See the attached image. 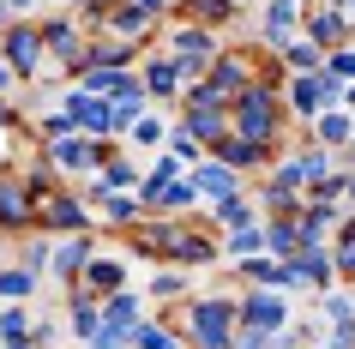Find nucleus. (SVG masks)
Masks as SVG:
<instances>
[{
	"label": "nucleus",
	"mask_w": 355,
	"mask_h": 349,
	"mask_svg": "<svg viewBox=\"0 0 355 349\" xmlns=\"http://www.w3.org/2000/svg\"><path fill=\"white\" fill-rule=\"evenodd\" d=\"M199 325H193V337L205 349H229V307H217V301H205V307L193 313Z\"/></svg>",
	"instance_id": "f257e3e1"
},
{
	"label": "nucleus",
	"mask_w": 355,
	"mask_h": 349,
	"mask_svg": "<svg viewBox=\"0 0 355 349\" xmlns=\"http://www.w3.org/2000/svg\"><path fill=\"white\" fill-rule=\"evenodd\" d=\"M241 133H247V139H265V133H271V91H247V103H241Z\"/></svg>",
	"instance_id": "f03ea898"
},
{
	"label": "nucleus",
	"mask_w": 355,
	"mask_h": 349,
	"mask_svg": "<svg viewBox=\"0 0 355 349\" xmlns=\"http://www.w3.org/2000/svg\"><path fill=\"white\" fill-rule=\"evenodd\" d=\"M247 319H253V331H277L289 313H283V301H265V295H253V301H247Z\"/></svg>",
	"instance_id": "7ed1b4c3"
},
{
	"label": "nucleus",
	"mask_w": 355,
	"mask_h": 349,
	"mask_svg": "<svg viewBox=\"0 0 355 349\" xmlns=\"http://www.w3.org/2000/svg\"><path fill=\"white\" fill-rule=\"evenodd\" d=\"M319 139H325V145H349L355 121H349V114H319Z\"/></svg>",
	"instance_id": "20e7f679"
},
{
	"label": "nucleus",
	"mask_w": 355,
	"mask_h": 349,
	"mask_svg": "<svg viewBox=\"0 0 355 349\" xmlns=\"http://www.w3.org/2000/svg\"><path fill=\"white\" fill-rule=\"evenodd\" d=\"M289 271H295L301 283H325V277H331V259H325V253H301Z\"/></svg>",
	"instance_id": "39448f33"
},
{
	"label": "nucleus",
	"mask_w": 355,
	"mask_h": 349,
	"mask_svg": "<svg viewBox=\"0 0 355 349\" xmlns=\"http://www.w3.org/2000/svg\"><path fill=\"white\" fill-rule=\"evenodd\" d=\"M12 67H19V73L37 67V37H31V31H12Z\"/></svg>",
	"instance_id": "423d86ee"
},
{
	"label": "nucleus",
	"mask_w": 355,
	"mask_h": 349,
	"mask_svg": "<svg viewBox=\"0 0 355 349\" xmlns=\"http://www.w3.org/2000/svg\"><path fill=\"white\" fill-rule=\"evenodd\" d=\"M289 24H295V0H271V12H265V31H271V37H283Z\"/></svg>",
	"instance_id": "0eeeda50"
},
{
	"label": "nucleus",
	"mask_w": 355,
	"mask_h": 349,
	"mask_svg": "<svg viewBox=\"0 0 355 349\" xmlns=\"http://www.w3.org/2000/svg\"><path fill=\"white\" fill-rule=\"evenodd\" d=\"M73 121H85V127H109V109H103V103H85V96H73Z\"/></svg>",
	"instance_id": "6e6552de"
},
{
	"label": "nucleus",
	"mask_w": 355,
	"mask_h": 349,
	"mask_svg": "<svg viewBox=\"0 0 355 349\" xmlns=\"http://www.w3.org/2000/svg\"><path fill=\"white\" fill-rule=\"evenodd\" d=\"M295 109H301V114L325 109V96H319V78H295Z\"/></svg>",
	"instance_id": "1a4fd4ad"
},
{
	"label": "nucleus",
	"mask_w": 355,
	"mask_h": 349,
	"mask_svg": "<svg viewBox=\"0 0 355 349\" xmlns=\"http://www.w3.org/2000/svg\"><path fill=\"white\" fill-rule=\"evenodd\" d=\"M325 223H331V205H313V211L301 217V241H319V235H325Z\"/></svg>",
	"instance_id": "9d476101"
},
{
	"label": "nucleus",
	"mask_w": 355,
	"mask_h": 349,
	"mask_svg": "<svg viewBox=\"0 0 355 349\" xmlns=\"http://www.w3.org/2000/svg\"><path fill=\"white\" fill-rule=\"evenodd\" d=\"M199 187H205V193H229V187H235V175H229L223 163H211V169H199Z\"/></svg>",
	"instance_id": "9b49d317"
},
{
	"label": "nucleus",
	"mask_w": 355,
	"mask_h": 349,
	"mask_svg": "<svg viewBox=\"0 0 355 349\" xmlns=\"http://www.w3.org/2000/svg\"><path fill=\"white\" fill-rule=\"evenodd\" d=\"M307 31H313V42H337V37H343V19H337V12H325V19H313Z\"/></svg>",
	"instance_id": "f8f14e48"
},
{
	"label": "nucleus",
	"mask_w": 355,
	"mask_h": 349,
	"mask_svg": "<svg viewBox=\"0 0 355 349\" xmlns=\"http://www.w3.org/2000/svg\"><path fill=\"white\" fill-rule=\"evenodd\" d=\"M175 78H181V67L157 60V67H150V91H175Z\"/></svg>",
	"instance_id": "ddd939ff"
},
{
	"label": "nucleus",
	"mask_w": 355,
	"mask_h": 349,
	"mask_svg": "<svg viewBox=\"0 0 355 349\" xmlns=\"http://www.w3.org/2000/svg\"><path fill=\"white\" fill-rule=\"evenodd\" d=\"M24 289H31V271H6L0 277V295H24Z\"/></svg>",
	"instance_id": "4468645a"
},
{
	"label": "nucleus",
	"mask_w": 355,
	"mask_h": 349,
	"mask_svg": "<svg viewBox=\"0 0 355 349\" xmlns=\"http://www.w3.org/2000/svg\"><path fill=\"white\" fill-rule=\"evenodd\" d=\"M73 331H78V337H96V313L91 307H73Z\"/></svg>",
	"instance_id": "2eb2a0df"
},
{
	"label": "nucleus",
	"mask_w": 355,
	"mask_h": 349,
	"mask_svg": "<svg viewBox=\"0 0 355 349\" xmlns=\"http://www.w3.org/2000/svg\"><path fill=\"white\" fill-rule=\"evenodd\" d=\"M91 283H103V289H109V283H121V265H109V259H103V265H91Z\"/></svg>",
	"instance_id": "dca6fc26"
},
{
	"label": "nucleus",
	"mask_w": 355,
	"mask_h": 349,
	"mask_svg": "<svg viewBox=\"0 0 355 349\" xmlns=\"http://www.w3.org/2000/svg\"><path fill=\"white\" fill-rule=\"evenodd\" d=\"M139 343L145 349H175V337H168V331H139Z\"/></svg>",
	"instance_id": "f3484780"
},
{
	"label": "nucleus",
	"mask_w": 355,
	"mask_h": 349,
	"mask_svg": "<svg viewBox=\"0 0 355 349\" xmlns=\"http://www.w3.org/2000/svg\"><path fill=\"white\" fill-rule=\"evenodd\" d=\"M60 163H78V169H85V163H91V151H85V145H60Z\"/></svg>",
	"instance_id": "a211bd4d"
},
{
	"label": "nucleus",
	"mask_w": 355,
	"mask_h": 349,
	"mask_svg": "<svg viewBox=\"0 0 355 349\" xmlns=\"http://www.w3.org/2000/svg\"><path fill=\"white\" fill-rule=\"evenodd\" d=\"M0 331H6V337L19 343V337H24V313H6V319H0Z\"/></svg>",
	"instance_id": "6ab92c4d"
},
{
	"label": "nucleus",
	"mask_w": 355,
	"mask_h": 349,
	"mask_svg": "<svg viewBox=\"0 0 355 349\" xmlns=\"http://www.w3.org/2000/svg\"><path fill=\"white\" fill-rule=\"evenodd\" d=\"M349 73H355V55H337L331 60V78H349Z\"/></svg>",
	"instance_id": "aec40b11"
},
{
	"label": "nucleus",
	"mask_w": 355,
	"mask_h": 349,
	"mask_svg": "<svg viewBox=\"0 0 355 349\" xmlns=\"http://www.w3.org/2000/svg\"><path fill=\"white\" fill-rule=\"evenodd\" d=\"M6 349H31V343H24V337H19V343H6Z\"/></svg>",
	"instance_id": "412c9836"
},
{
	"label": "nucleus",
	"mask_w": 355,
	"mask_h": 349,
	"mask_svg": "<svg viewBox=\"0 0 355 349\" xmlns=\"http://www.w3.org/2000/svg\"><path fill=\"white\" fill-rule=\"evenodd\" d=\"M0 85H6V67H0Z\"/></svg>",
	"instance_id": "4be33fe9"
},
{
	"label": "nucleus",
	"mask_w": 355,
	"mask_h": 349,
	"mask_svg": "<svg viewBox=\"0 0 355 349\" xmlns=\"http://www.w3.org/2000/svg\"><path fill=\"white\" fill-rule=\"evenodd\" d=\"M349 193H355V175H349Z\"/></svg>",
	"instance_id": "5701e85b"
},
{
	"label": "nucleus",
	"mask_w": 355,
	"mask_h": 349,
	"mask_svg": "<svg viewBox=\"0 0 355 349\" xmlns=\"http://www.w3.org/2000/svg\"><path fill=\"white\" fill-rule=\"evenodd\" d=\"M0 121H6V109H0Z\"/></svg>",
	"instance_id": "b1692460"
},
{
	"label": "nucleus",
	"mask_w": 355,
	"mask_h": 349,
	"mask_svg": "<svg viewBox=\"0 0 355 349\" xmlns=\"http://www.w3.org/2000/svg\"><path fill=\"white\" fill-rule=\"evenodd\" d=\"M349 151H355V139H349Z\"/></svg>",
	"instance_id": "393cba45"
}]
</instances>
